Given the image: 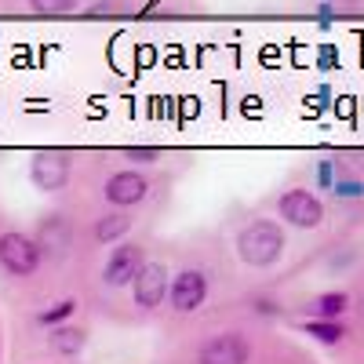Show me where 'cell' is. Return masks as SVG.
Instances as JSON below:
<instances>
[{
	"instance_id": "8",
	"label": "cell",
	"mask_w": 364,
	"mask_h": 364,
	"mask_svg": "<svg viewBox=\"0 0 364 364\" xmlns=\"http://www.w3.org/2000/svg\"><path fill=\"white\" fill-rule=\"evenodd\" d=\"M139 269H142V248L139 245H120V248H113V255H109V262L102 269V277H106V284L120 288V284L135 281Z\"/></svg>"
},
{
	"instance_id": "5",
	"label": "cell",
	"mask_w": 364,
	"mask_h": 364,
	"mask_svg": "<svg viewBox=\"0 0 364 364\" xmlns=\"http://www.w3.org/2000/svg\"><path fill=\"white\" fill-rule=\"evenodd\" d=\"M248 343L237 331H226V336L208 339L197 353V364H248Z\"/></svg>"
},
{
	"instance_id": "2",
	"label": "cell",
	"mask_w": 364,
	"mask_h": 364,
	"mask_svg": "<svg viewBox=\"0 0 364 364\" xmlns=\"http://www.w3.org/2000/svg\"><path fill=\"white\" fill-rule=\"evenodd\" d=\"M0 266L15 277H29L41 266V245L26 233H4L0 237Z\"/></svg>"
},
{
	"instance_id": "11",
	"label": "cell",
	"mask_w": 364,
	"mask_h": 364,
	"mask_svg": "<svg viewBox=\"0 0 364 364\" xmlns=\"http://www.w3.org/2000/svg\"><path fill=\"white\" fill-rule=\"evenodd\" d=\"M346 306H350V295L346 291H328V295H321L314 302V314L324 317V321H336L339 314H346Z\"/></svg>"
},
{
	"instance_id": "12",
	"label": "cell",
	"mask_w": 364,
	"mask_h": 364,
	"mask_svg": "<svg viewBox=\"0 0 364 364\" xmlns=\"http://www.w3.org/2000/svg\"><path fill=\"white\" fill-rule=\"evenodd\" d=\"M306 336H314V339H321V343H339L346 331H343V324L339 321H324V317H317V321H310L306 324Z\"/></svg>"
},
{
	"instance_id": "4",
	"label": "cell",
	"mask_w": 364,
	"mask_h": 364,
	"mask_svg": "<svg viewBox=\"0 0 364 364\" xmlns=\"http://www.w3.org/2000/svg\"><path fill=\"white\" fill-rule=\"evenodd\" d=\"M281 219H288L299 230H314L324 219V208H321V200L310 190H288L281 197Z\"/></svg>"
},
{
	"instance_id": "7",
	"label": "cell",
	"mask_w": 364,
	"mask_h": 364,
	"mask_svg": "<svg viewBox=\"0 0 364 364\" xmlns=\"http://www.w3.org/2000/svg\"><path fill=\"white\" fill-rule=\"evenodd\" d=\"M208 295V281L200 269H182L178 277L171 281V306L178 314H193Z\"/></svg>"
},
{
	"instance_id": "9",
	"label": "cell",
	"mask_w": 364,
	"mask_h": 364,
	"mask_svg": "<svg viewBox=\"0 0 364 364\" xmlns=\"http://www.w3.org/2000/svg\"><path fill=\"white\" fill-rule=\"evenodd\" d=\"M146 190H149V182L139 171H117L106 182V200L117 204V208H132V204L146 200Z\"/></svg>"
},
{
	"instance_id": "1",
	"label": "cell",
	"mask_w": 364,
	"mask_h": 364,
	"mask_svg": "<svg viewBox=\"0 0 364 364\" xmlns=\"http://www.w3.org/2000/svg\"><path fill=\"white\" fill-rule=\"evenodd\" d=\"M237 255L245 259L248 266H273L284 255V233H281V226L269 223V219H259L248 230H240Z\"/></svg>"
},
{
	"instance_id": "16",
	"label": "cell",
	"mask_w": 364,
	"mask_h": 364,
	"mask_svg": "<svg viewBox=\"0 0 364 364\" xmlns=\"http://www.w3.org/2000/svg\"><path fill=\"white\" fill-rule=\"evenodd\" d=\"M124 157H132V161H157V149L154 146H128Z\"/></svg>"
},
{
	"instance_id": "13",
	"label": "cell",
	"mask_w": 364,
	"mask_h": 364,
	"mask_svg": "<svg viewBox=\"0 0 364 364\" xmlns=\"http://www.w3.org/2000/svg\"><path fill=\"white\" fill-rule=\"evenodd\" d=\"M120 233H128V219L124 215H102L95 223V237L99 240H117Z\"/></svg>"
},
{
	"instance_id": "10",
	"label": "cell",
	"mask_w": 364,
	"mask_h": 364,
	"mask_svg": "<svg viewBox=\"0 0 364 364\" xmlns=\"http://www.w3.org/2000/svg\"><path fill=\"white\" fill-rule=\"evenodd\" d=\"M51 350L63 353V357L80 353V350H84V331H80V328H58L55 336H51Z\"/></svg>"
},
{
	"instance_id": "6",
	"label": "cell",
	"mask_w": 364,
	"mask_h": 364,
	"mask_svg": "<svg viewBox=\"0 0 364 364\" xmlns=\"http://www.w3.org/2000/svg\"><path fill=\"white\" fill-rule=\"evenodd\" d=\"M29 178H33L44 193H55V190L66 186L70 161H66L63 154H51V149H44V154H37L33 164H29Z\"/></svg>"
},
{
	"instance_id": "15",
	"label": "cell",
	"mask_w": 364,
	"mask_h": 364,
	"mask_svg": "<svg viewBox=\"0 0 364 364\" xmlns=\"http://www.w3.org/2000/svg\"><path fill=\"white\" fill-rule=\"evenodd\" d=\"M73 310H77V302H73V299H63V302H55L51 310H44V314H41V324H58V321L73 317Z\"/></svg>"
},
{
	"instance_id": "14",
	"label": "cell",
	"mask_w": 364,
	"mask_h": 364,
	"mask_svg": "<svg viewBox=\"0 0 364 364\" xmlns=\"http://www.w3.org/2000/svg\"><path fill=\"white\" fill-rule=\"evenodd\" d=\"M80 4V0H29V8L37 15H66Z\"/></svg>"
},
{
	"instance_id": "3",
	"label": "cell",
	"mask_w": 364,
	"mask_h": 364,
	"mask_svg": "<svg viewBox=\"0 0 364 364\" xmlns=\"http://www.w3.org/2000/svg\"><path fill=\"white\" fill-rule=\"evenodd\" d=\"M132 291H135V302L146 310H154L164 302V295H171L168 288V269L161 262H142V269L135 273V281H132Z\"/></svg>"
}]
</instances>
